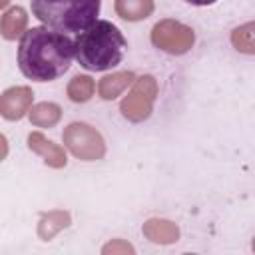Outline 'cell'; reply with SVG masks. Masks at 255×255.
<instances>
[{"mask_svg": "<svg viewBox=\"0 0 255 255\" xmlns=\"http://www.w3.org/2000/svg\"><path fill=\"white\" fill-rule=\"evenodd\" d=\"M74 60V40L48 26L26 30L18 46L20 72L34 82H52L68 72Z\"/></svg>", "mask_w": 255, "mask_h": 255, "instance_id": "1", "label": "cell"}, {"mask_svg": "<svg viewBox=\"0 0 255 255\" xmlns=\"http://www.w3.org/2000/svg\"><path fill=\"white\" fill-rule=\"evenodd\" d=\"M128 42L110 20H96L74 40V58L90 72H104L124 60Z\"/></svg>", "mask_w": 255, "mask_h": 255, "instance_id": "2", "label": "cell"}, {"mask_svg": "<svg viewBox=\"0 0 255 255\" xmlns=\"http://www.w3.org/2000/svg\"><path fill=\"white\" fill-rule=\"evenodd\" d=\"M32 14L62 34L82 32L100 12V0H30Z\"/></svg>", "mask_w": 255, "mask_h": 255, "instance_id": "3", "label": "cell"}, {"mask_svg": "<svg viewBox=\"0 0 255 255\" xmlns=\"http://www.w3.org/2000/svg\"><path fill=\"white\" fill-rule=\"evenodd\" d=\"M62 139H64V145L80 159L84 161H94V159H100L104 157L106 153V141L102 137V133L84 124V122H74L70 124L64 133H62Z\"/></svg>", "mask_w": 255, "mask_h": 255, "instance_id": "4", "label": "cell"}, {"mask_svg": "<svg viewBox=\"0 0 255 255\" xmlns=\"http://www.w3.org/2000/svg\"><path fill=\"white\" fill-rule=\"evenodd\" d=\"M157 98V82L153 76L135 78L131 84V92L124 98L120 110L122 116L129 122H143L149 118L153 102Z\"/></svg>", "mask_w": 255, "mask_h": 255, "instance_id": "5", "label": "cell"}, {"mask_svg": "<svg viewBox=\"0 0 255 255\" xmlns=\"http://www.w3.org/2000/svg\"><path fill=\"white\" fill-rule=\"evenodd\" d=\"M151 42L155 48L167 52V54H185L193 42H195V34L189 26L177 22V20H161L153 26L151 30Z\"/></svg>", "mask_w": 255, "mask_h": 255, "instance_id": "6", "label": "cell"}, {"mask_svg": "<svg viewBox=\"0 0 255 255\" xmlns=\"http://www.w3.org/2000/svg\"><path fill=\"white\" fill-rule=\"evenodd\" d=\"M32 98L34 92L28 86H14L4 90L0 96V116L10 122L24 118L32 108Z\"/></svg>", "mask_w": 255, "mask_h": 255, "instance_id": "7", "label": "cell"}, {"mask_svg": "<svg viewBox=\"0 0 255 255\" xmlns=\"http://www.w3.org/2000/svg\"><path fill=\"white\" fill-rule=\"evenodd\" d=\"M28 147L34 151V153H38L44 161H46V165H50V167H56V169H60V167H64L66 165V151H64V147H60L58 143H54L52 139H48L44 133H40V131H32L30 135H28Z\"/></svg>", "mask_w": 255, "mask_h": 255, "instance_id": "8", "label": "cell"}, {"mask_svg": "<svg viewBox=\"0 0 255 255\" xmlns=\"http://www.w3.org/2000/svg\"><path fill=\"white\" fill-rule=\"evenodd\" d=\"M141 231L151 243H159V245H169L179 239L177 225L167 219H147L143 223Z\"/></svg>", "mask_w": 255, "mask_h": 255, "instance_id": "9", "label": "cell"}, {"mask_svg": "<svg viewBox=\"0 0 255 255\" xmlns=\"http://www.w3.org/2000/svg\"><path fill=\"white\" fill-rule=\"evenodd\" d=\"M26 26H28V14L20 6L8 8L0 18V34L6 40H16L18 36H22L26 32Z\"/></svg>", "mask_w": 255, "mask_h": 255, "instance_id": "10", "label": "cell"}, {"mask_svg": "<svg viewBox=\"0 0 255 255\" xmlns=\"http://www.w3.org/2000/svg\"><path fill=\"white\" fill-rule=\"evenodd\" d=\"M135 80V74L133 72H114V74H108L100 80L98 84V94L100 98L104 100H114L118 98L128 86H131Z\"/></svg>", "mask_w": 255, "mask_h": 255, "instance_id": "11", "label": "cell"}, {"mask_svg": "<svg viewBox=\"0 0 255 255\" xmlns=\"http://www.w3.org/2000/svg\"><path fill=\"white\" fill-rule=\"evenodd\" d=\"M70 213L68 211H48L40 217V223H38V235L42 241H50L58 231L66 229L70 225Z\"/></svg>", "mask_w": 255, "mask_h": 255, "instance_id": "12", "label": "cell"}, {"mask_svg": "<svg viewBox=\"0 0 255 255\" xmlns=\"http://www.w3.org/2000/svg\"><path fill=\"white\" fill-rule=\"evenodd\" d=\"M116 12L128 22L145 20L153 12V0H116Z\"/></svg>", "mask_w": 255, "mask_h": 255, "instance_id": "13", "label": "cell"}, {"mask_svg": "<svg viewBox=\"0 0 255 255\" xmlns=\"http://www.w3.org/2000/svg\"><path fill=\"white\" fill-rule=\"evenodd\" d=\"M28 118L38 128H52L60 122L62 108L54 102H40V104L32 106V110H28Z\"/></svg>", "mask_w": 255, "mask_h": 255, "instance_id": "14", "label": "cell"}, {"mask_svg": "<svg viewBox=\"0 0 255 255\" xmlns=\"http://www.w3.org/2000/svg\"><path fill=\"white\" fill-rule=\"evenodd\" d=\"M94 90H96L94 80L90 76H80L78 74L68 84V98L76 104H84L94 96Z\"/></svg>", "mask_w": 255, "mask_h": 255, "instance_id": "15", "label": "cell"}, {"mask_svg": "<svg viewBox=\"0 0 255 255\" xmlns=\"http://www.w3.org/2000/svg\"><path fill=\"white\" fill-rule=\"evenodd\" d=\"M231 44L243 54H253V22H247L233 30Z\"/></svg>", "mask_w": 255, "mask_h": 255, "instance_id": "16", "label": "cell"}, {"mask_svg": "<svg viewBox=\"0 0 255 255\" xmlns=\"http://www.w3.org/2000/svg\"><path fill=\"white\" fill-rule=\"evenodd\" d=\"M102 253L104 255H118V253H133V247L129 245V243H126V241H122V239H116V241H112V243H108V245H104V249H102Z\"/></svg>", "mask_w": 255, "mask_h": 255, "instance_id": "17", "label": "cell"}, {"mask_svg": "<svg viewBox=\"0 0 255 255\" xmlns=\"http://www.w3.org/2000/svg\"><path fill=\"white\" fill-rule=\"evenodd\" d=\"M6 155H8V141H6V137L0 133V161H2Z\"/></svg>", "mask_w": 255, "mask_h": 255, "instance_id": "18", "label": "cell"}, {"mask_svg": "<svg viewBox=\"0 0 255 255\" xmlns=\"http://www.w3.org/2000/svg\"><path fill=\"white\" fill-rule=\"evenodd\" d=\"M185 2H189V4H193V6H209V4H213L215 0H185Z\"/></svg>", "mask_w": 255, "mask_h": 255, "instance_id": "19", "label": "cell"}, {"mask_svg": "<svg viewBox=\"0 0 255 255\" xmlns=\"http://www.w3.org/2000/svg\"><path fill=\"white\" fill-rule=\"evenodd\" d=\"M10 4V0H0V8H6Z\"/></svg>", "mask_w": 255, "mask_h": 255, "instance_id": "20", "label": "cell"}]
</instances>
